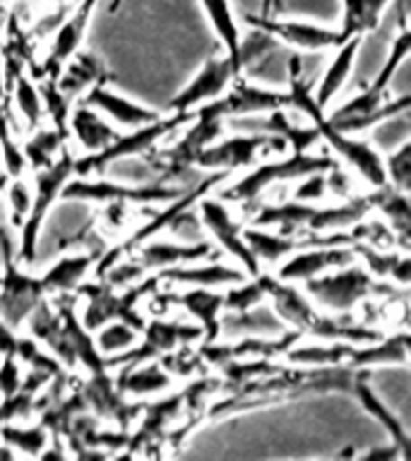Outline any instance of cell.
<instances>
[{
  "label": "cell",
  "mask_w": 411,
  "mask_h": 461,
  "mask_svg": "<svg viewBox=\"0 0 411 461\" xmlns=\"http://www.w3.org/2000/svg\"><path fill=\"white\" fill-rule=\"evenodd\" d=\"M303 294L308 295L315 308L324 312H353L370 298L406 295V288L378 279L363 265L352 262V265L320 274L315 279L303 281Z\"/></svg>",
  "instance_id": "obj_3"
},
{
  "label": "cell",
  "mask_w": 411,
  "mask_h": 461,
  "mask_svg": "<svg viewBox=\"0 0 411 461\" xmlns=\"http://www.w3.org/2000/svg\"><path fill=\"white\" fill-rule=\"evenodd\" d=\"M327 178V194H337L339 200H349L353 197V176L349 171H344L339 161L332 166L330 171L324 173Z\"/></svg>",
  "instance_id": "obj_49"
},
{
  "label": "cell",
  "mask_w": 411,
  "mask_h": 461,
  "mask_svg": "<svg viewBox=\"0 0 411 461\" xmlns=\"http://www.w3.org/2000/svg\"><path fill=\"white\" fill-rule=\"evenodd\" d=\"M385 161V176L388 185L409 193L411 190V144L404 142L399 149H395L389 157H382Z\"/></svg>",
  "instance_id": "obj_46"
},
{
  "label": "cell",
  "mask_w": 411,
  "mask_h": 461,
  "mask_svg": "<svg viewBox=\"0 0 411 461\" xmlns=\"http://www.w3.org/2000/svg\"><path fill=\"white\" fill-rule=\"evenodd\" d=\"M288 330L281 322L269 303H260L255 308L245 312H226L222 315V337L238 339V337H269Z\"/></svg>",
  "instance_id": "obj_33"
},
{
  "label": "cell",
  "mask_w": 411,
  "mask_h": 461,
  "mask_svg": "<svg viewBox=\"0 0 411 461\" xmlns=\"http://www.w3.org/2000/svg\"><path fill=\"white\" fill-rule=\"evenodd\" d=\"M78 389L85 399L87 411H92L99 420L118 425L121 430H128L142 409V403L128 402V396L115 384V377H111V370L89 375L87 380L79 382Z\"/></svg>",
  "instance_id": "obj_15"
},
{
  "label": "cell",
  "mask_w": 411,
  "mask_h": 461,
  "mask_svg": "<svg viewBox=\"0 0 411 461\" xmlns=\"http://www.w3.org/2000/svg\"><path fill=\"white\" fill-rule=\"evenodd\" d=\"M173 377L161 363L157 360H147L140 366L123 367L121 375L115 377V384L125 396H135V399H144V396L164 394L173 387Z\"/></svg>",
  "instance_id": "obj_34"
},
{
  "label": "cell",
  "mask_w": 411,
  "mask_h": 461,
  "mask_svg": "<svg viewBox=\"0 0 411 461\" xmlns=\"http://www.w3.org/2000/svg\"><path fill=\"white\" fill-rule=\"evenodd\" d=\"M13 356L20 360L22 366H27L29 370L49 375L50 380L63 377V375L68 373V370L60 366V360H58L56 356H50V353L32 337H20V334H17V344H14Z\"/></svg>",
  "instance_id": "obj_42"
},
{
  "label": "cell",
  "mask_w": 411,
  "mask_h": 461,
  "mask_svg": "<svg viewBox=\"0 0 411 461\" xmlns=\"http://www.w3.org/2000/svg\"><path fill=\"white\" fill-rule=\"evenodd\" d=\"M287 140L269 132H238V135L216 140L197 157L200 171H241L251 168L262 157L287 154Z\"/></svg>",
  "instance_id": "obj_10"
},
{
  "label": "cell",
  "mask_w": 411,
  "mask_h": 461,
  "mask_svg": "<svg viewBox=\"0 0 411 461\" xmlns=\"http://www.w3.org/2000/svg\"><path fill=\"white\" fill-rule=\"evenodd\" d=\"M99 5V0H78V5L72 7L68 20L58 22L53 43H50L49 56L43 60H34L27 68V75L32 79H56L58 72L63 70V65L70 60L78 50H82L85 43L89 20H92L94 10Z\"/></svg>",
  "instance_id": "obj_13"
},
{
  "label": "cell",
  "mask_w": 411,
  "mask_h": 461,
  "mask_svg": "<svg viewBox=\"0 0 411 461\" xmlns=\"http://www.w3.org/2000/svg\"><path fill=\"white\" fill-rule=\"evenodd\" d=\"M334 164H337V158L332 157L330 151H324V154H310V151H291L288 154L287 151V157L258 161L236 183H231L229 187L216 190V193H219V200L251 207L274 183H296L310 173L330 171Z\"/></svg>",
  "instance_id": "obj_5"
},
{
  "label": "cell",
  "mask_w": 411,
  "mask_h": 461,
  "mask_svg": "<svg viewBox=\"0 0 411 461\" xmlns=\"http://www.w3.org/2000/svg\"><path fill=\"white\" fill-rule=\"evenodd\" d=\"M409 363V334L406 331H397L368 344H353L352 356L346 366L352 370H370V367L380 366H406Z\"/></svg>",
  "instance_id": "obj_27"
},
{
  "label": "cell",
  "mask_w": 411,
  "mask_h": 461,
  "mask_svg": "<svg viewBox=\"0 0 411 461\" xmlns=\"http://www.w3.org/2000/svg\"><path fill=\"white\" fill-rule=\"evenodd\" d=\"M154 303H161V310L180 308L193 317L195 324H200L202 341L212 344L222 339V315H224V291L205 286H186L178 294H159V288L151 294Z\"/></svg>",
  "instance_id": "obj_14"
},
{
  "label": "cell",
  "mask_w": 411,
  "mask_h": 461,
  "mask_svg": "<svg viewBox=\"0 0 411 461\" xmlns=\"http://www.w3.org/2000/svg\"><path fill=\"white\" fill-rule=\"evenodd\" d=\"M193 115L195 111L193 113H176V111H171V115H159L157 121L140 125V128H132L125 135H118L106 149L96 151V154H85V157H75V176H79V178L101 176L115 161L147 157V154L157 149V144L161 140L173 135L176 130L186 128V122L193 121Z\"/></svg>",
  "instance_id": "obj_6"
},
{
  "label": "cell",
  "mask_w": 411,
  "mask_h": 461,
  "mask_svg": "<svg viewBox=\"0 0 411 461\" xmlns=\"http://www.w3.org/2000/svg\"><path fill=\"white\" fill-rule=\"evenodd\" d=\"M200 3L205 7V13H207V20L212 29H215V34L219 36V41H222L224 50H226V56L236 65L243 29H241V22H238L236 13H233L231 0H200Z\"/></svg>",
  "instance_id": "obj_37"
},
{
  "label": "cell",
  "mask_w": 411,
  "mask_h": 461,
  "mask_svg": "<svg viewBox=\"0 0 411 461\" xmlns=\"http://www.w3.org/2000/svg\"><path fill=\"white\" fill-rule=\"evenodd\" d=\"M373 212L368 194H353L330 207L310 204V202L287 200L281 204H265L258 209L252 226L277 229L281 233H332V230L352 229L361 219H368Z\"/></svg>",
  "instance_id": "obj_2"
},
{
  "label": "cell",
  "mask_w": 411,
  "mask_h": 461,
  "mask_svg": "<svg viewBox=\"0 0 411 461\" xmlns=\"http://www.w3.org/2000/svg\"><path fill=\"white\" fill-rule=\"evenodd\" d=\"M392 3H397V0H342V7H344L342 29H339L342 41L353 39V36L363 39L366 34L375 32L382 14Z\"/></svg>",
  "instance_id": "obj_36"
},
{
  "label": "cell",
  "mask_w": 411,
  "mask_h": 461,
  "mask_svg": "<svg viewBox=\"0 0 411 461\" xmlns=\"http://www.w3.org/2000/svg\"><path fill=\"white\" fill-rule=\"evenodd\" d=\"M79 101H85V104H89L92 108H96L106 121H111L114 125L125 130L147 125V122L157 121L159 115H161L159 111H151V108L142 106V104L130 101L128 96H121V94L111 92V89H108V82L94 85Z\"/></svg>",
  "instance_id": "obj_24"
},
{
  "label": "cell",
  "mask_w": 411,
  "mask_h": 461,
  "mask_svg": "<svg viewBox=\"0 0 411 461\" xmlns=\"http://www.w3.org/2000/svg\"><path fill=\"white\" fill-rule=\"evenodd\" d=\"M17 3H20V5H27L29 0H17Z\"/></svg>",
  "instance_id": "obj_51"
},
{
  "label": "cell",
  "mask_w": 411,
  "mask_h": 461,
  "mask_svg": "<svg viewBox=\"0 0 411 461\" xmlns=\"http://www.w3.org/2000/svg\"><path fill=\"white\" fill-rule=\"evenodd\" d=\"M68 130H70V137L85 154H96V151L106 149L108 144L118 137L111 121H106L96 108H92L85 101L72 104Z\"/></svg>",
  "instance_id": "obj_26"
},
{
  "label": "cell",
  "mask_w": 411,
  "mask_h": 461,
  "mask_svg": "<svg viewBox=\"0 0 411 461\" xmlns=\"http://www.w3.org/2000/svg\"><path fill=\"white\" fill-rule=\"evenodd\" d=\"M75 176V154L65 147L58 158L49 168L34 171V193H32V207L20 229V240H17V262L22 267H34L36 262V248H39V238L46 216L50 207L60 200L65 183Z\"/></svg>",
  "instance_id": "obj_7"
},
{
  "label": "cell",
  "mask_w": 411,
  "mask_h": 461,
  "mask_svg": "<svg viewBox=\"0 0 411 461\" xmlns=\"http://www.w3.org/2000/svg\"><path fill=\"white\" fill-rule=\"evenodd\" d=\"M65 301L56 308L60 322H63L65 339H68V346H70L72 356H75V366L85 367L87 375L96 373H108V358L96 348V341H94V331H89L79 320V312L75 308V301H70L68 295H63Z\"/></svg>",
  "instance_id": "obj_22"
},
{
  "label": "cell",
  "mask_w": 411,
  "mask_h": 461,
  "mask_svg": "<svg viewBox=\"0 0 411 461\" xmlns=\"http://www.w3.org/2000/svg\"><path fill=\"white\" fill-rule=\"evenodd\" d=\"M267 301L288 330L301 331V334L303 327L308 324V320L317 310L313 301L296 284L277 279L272 274L267 276Z\"/></svg>",
  "instance_id": "obj_29"
},
{
  "label": "cell",
  "mask_w": 411,
  "mask_h": 461,
  "mask_svg": "<svg viewBox=\"0 0 411 461\" xmlns=\"http://www.w3.org/2000/svg\"><path fill=\"white\" fill-rule=\"evenodd\" d=\"M65 147H68V140H63V135L56 128H41L39 125L36 130H32L27 142L22 144V154H24L27 168L41 171V168H49L56 161L58 154Z\"/></svg>",
  "instance_id": "obj_38"
},
{
  "label": "cell",
  "mask_w": 411,
  "mask_h": 461,
  "mask_svg": "<svg viewBox=\"0 0 411 461\" xmlns=\"http://www.w3.org/2000/svg\"><path fill=\"white\" fill-rule=\"evenodd\" d=\"M216 245L212 240H193V243H171L161 238H147L132 248L130 258L135 259L144 274L159 272L166 267L187 265V262H202V259L216 258Z\"/></svg>",
  "instance_id": "obj_20"
},
{
  "label": "cell",
  "mask_w": 411,
  "mask_h": 461,
  "mask_svg": "<svg viewBox=\"0 0 411 461\" xmlns=\"http://www.w3.org/2000/svg\"><path fill=\"white\" fill-rule=\"evenodd\" d=\"M411 49V32L406 24H402V32L395 36L392 41V50H389L388 60L382 63L380 72L375 75L373 82L363 89L361 94L346 99L344 104H339L332 113H327L330 122L342 132H363L375 125H380L385 121H392L397 115H402L409 111L411 101L409 96H402L397 101H385L392 79H395L399 65L404 63V58L409 56Z\"/></svg>",
  "instance_id": "obj_1"
},
{
  "label": "cell",
  "mask_w": 411,
  "mask_h": 461,
  "mask_svg": "<svg viewBox=\"0 0 411 461\" xmlns=\"http://www.w3.org/2000/svg\"><path fill=\"white\" fill-rule=\"evenodd\" d=\"M24 373H22V363L14 358L13 353L0 356V396L14 394L22 387Z\"/></svg>",
  "instance_id": "obj_48"
},
{
  "label": "cell",
  "mask_w": 411,
  "mask_h": 461,
  "mask_svg": "<svg viewBox=\"0 0 411 461\" xmlns=\"http://www.w3.org/2000/svg\"><path fill=\"white\" fill-rule=\"evenodd\" d=\"M101 82H111L106 65L101 63L99 58L87 50H78L75 56L63 65V70L58 72L56 85L58 89L75 104L85 96L94 85Z\"/></svg>",
  "instance_id": "obj_28"
},
{
  "label": "cell",
  "mask_w": 411,
  "mask_h": 461,
  "mask_svg": "<svg viewBox=\"0 0 411 461\" xmlns=\"http://www.w3.org/2000/svg\"><path fill=\"white\" fill-rule=\"evenodd\" d=\"M324 173H310V176H306V178L296 180L294 200L320 204V202L327 197V178H324Z\"/></svg>",
  "instance_id": "obj_47"
},
{
  "label": "cell",
  "mask_w": 411,
  "mask_h": 461,
  "mask_svg": "<svg viewBox=\"0 0 411 461\" xmlns=\"http://www.w3.org/2000/svg\"><path fill=\"white\" fill-rule=\"evenodd\" d=\"M236 77L238 70L229 56L207 58V63L202 65V70L197 72V75L187 82L186 89H180L178 96L169 104V111H176V113H193V111H197V108L209 104V101L219 99Z\"/></svg>",
  "instance_id": "obj_17"
},
{
  "label": "cell",
  "mask_w": 411,
  "mask_h": 461,
  "mask_svg": "<svg viewBox=\"0 0 411 461\" xmlns=\"http://www.w3.org/2000/svg\"><path fill=\"white\" fill-rule=\"evenodd\" d=\"M352 262H356L352 245H313V248H303V250L291 252L287 259H281L274 276L288 281V284H303V281L315 279L320 274L352 265Z\"/></svg>",
  "instance_id": "obj_18"
},
{
  "label": "cell",
  "mask_w": 411,
  "mask_h": 461,
  "mask_svg": "<svg viewBox=\"0 0 411 461\" xmlns=\"http://www.w3.org/2000/svg\"><path fill=\"white\" fill-rule=\"evenodd\" d=\"M3 197H5V207L10 212V226L20 229L32 207V187L22 176L17 178H7L5 187H3Z\"/></svg>",
  "instance_id": "obj_45"
},
{
  "label": "cell",
  "mask_w": 411,
  "mask_h": 461,
  "mask_svg": "<svg viewBox=\"0 0 411 461\" xmlns=\"http://www.w3.org/2000/svg\"><path fill=\"white\" fill-rule=\"evenodd\" d=\"M10 96L14 101V108H17V113L24 121L27 130H36L43 122L46 113H43V101H41V92H39V86L32 77H29L27 72H22L17 75L10 86Z\"/></svg>",
  "instance_id": "obj_40"
},
{
  "label": "cell",
  "mask_w": 411,
  "mask_h": 461,
  "mask_svg": "<svg viewBox=\"0 0 411 461\" xmlns=\"http://www.w3.org/2000/svg\"><path fill=\"white\" fill-rule=\"evenodd\" d=\"M0 442L24 456H41L46 452V447H50V432L39 425H17L5 423L0 425Z\"/></svg>",
  "instance_id": "obj_39"
},
{
  "label": "cell",
  "mask_w": 411,
  "mask_h": 461,
  "mask_svg": "<svg viewBox=\"0 0 411 461\" xmlns=\"http://www.w3.org/2000/svg\"><path fill=\"white\" fill-rule=\"evenodd\" d=\"M352 252L363 262L368 272L382 281H389L399 288H409L411 284V259L406 250H385L373 245L353 240Z\"/></svg>",
  "instance_id": "obj_31"
},
{
  "label": "cell",
  "mask_w": 411,
  "mask_h": 461,
  "mask_svg": "<svg viewBox=\"0 0 411 461\" xmlns=\"http://www.w3.org/2000/svg\"><path fill=\"white\" fill-rule=\"evenodd\" d=\"M243 22L248 27L265 29L284 46L303 50V53H320V50H330L342 43L339 29L313 24V22L277 20V17H260V14H245Z\"/></svg>",
  "instance_id": "obj_16"
},
{
  "label": "cell",
  "mask_w": 411,
  "mask_h": 461,
  "mask_svg": "<svg viewBox=\"0 0 411 461\" xmlns=\"http://www.w3.org/2000/svg\"><path fill=\"white\" fill-rule=\"evenodd\" d=\"M159 286H161V281L154 272L144 274L142 279L130 284V286H123V291L106 284L104 279L82 281L78 294L85 295V310H82L79 320L89 331H96L111 320H123L130 327H135L137 331H142L147 317L142 315L140 303L150 298Z\"/></svg>",
  "instance_id": "obj_4"
},
{
  "label": "cell",
  "mask_w": 411,
  "mask_h": 461,
  "mask_svg": "<svg viewBox=\"0 0 411 461\" xmlns=\"http://www.w3.org/2000/svg\"><path fill=\"white\" fill-rule=\"evenodd\" d=\"M154 274H157L161 284L205 288H226L248 276L241 267L224 265V262H216V259H202V262L166 267V269H159Z\"/></svg>",
  "instance_id": "obj_23"
},
{
  "label": "cell",
  "mask_w": 411,
  "mask_h": 461,
  "mask_svg": "<svg viewBox=\"0 0 411 461\" xmlns=\"http://www.w3.org/2000/svg\"><path fill=\"white\" fill-rule=\"evenodd\" d=\"M202 330L200 324L180 322V320H164V317H151L140 331L137 341L130 351L108 358V367H130L147 363V360H159L166 353L176 351L180 346L200 344Z\"/></svg>",
  "instance_id": "obj_11"
},
{
  "label": "cell",
  "mask_w": 411,
  "mask_h": 461,
  "mask_svg": "<svg viewBox=\"0 0 411 461\" xmlns=\"http://www.w3.org/2000/svg\"><path fill=\"white\" fill-rule=\"evenodd\" d=\"M0 317L17 331L24 327L36 305L49 295L43 294L41 279L17 262V245L10 238L7 221H0Z\"/></svg>",
  "instance_id": "obj_8"
},
{
  "label": "cell",
  "mask_w": 411,
  "mask_h": 461,
  "mask_svg": "<svg viewBox=\"0 0 411 461\" xmlns=\"http://www.w3.org/2000/svg\"><path fill=\"white\" fill-rule=\"evenodd\" d=\"M226 118L236 115H258L269 113L277 108H288V92H281L277 86L255 85L251 79L238 75L226 92L219 96Z\"/></svg>",
  "instance_id": "obj_21"
},
{
  "label": "cell",
  "mask_w": 411,
  "mask_h": 461,
  "mask_svg": "<svg viewBox=\"0 0 411 461\" xmlns=\"http://www.w3.org/2000/svg\"><path fill=\"white\" fill-rule=\"evenodd\" d=\"M186 185H171V183H140V185H128V183H114V180H87L79 176H72L65 183L60 197L63 200L79 202H121V204H166L186 193Z\"/></svg>",
  "instance_id": "obj_9"
},
{
  "label": "cell",
  "mask_w": 411,
  "mask_h": 461,
  "mask_svg": "<svg viewBox=\"0 0 411 461\" xmlns=\"http://www.w3.org/2000/svg\"><path fill=\"white\" fill-rule=\"evenodd\" d=\"M183 418V392H173L150 403H142L135 432H130V452H140L147 445H161L169 439Z\"/></svg>",
  "instance_id": "obj_19"
},
{
  "label": "cell",
  "mask_w": 411,
  "mask_h": 461,
  "mask_svg": "<svg viewBox=\"0 0 411 461\" xmlns=\"http://www.w3.org/2000/svg\"><path fill=\"white\" fill-rule=\"evenodd\" d=\"M14 344H17V331L0 317V356L14 353Z\"/></svg>",
  "instance_id": "obj_50"
},
{
  "label": "cell",
  "mask_w": 411,
  "mask_h": 461,
  "mask_svg": "<svg viewBox=\"0 0 411 461\" xmlns=\"http://www.w3.org/2000/svg\"><path fill=\"white\" fill-rule=\"evenodd\" d=\"M361 39L353 36V39H346L339 46H334V53L324 65L323 75H320V82H317V89L313 92V99H315L317 108H327L332 106V101L337 99L342 86L346 85V79L352 75L353 63H356V53H359Z\"/></svg>",
  "instance_id": "obj_30"
},
{
  "label": "cell",
  "mask_w": 411,
  "mask_h": 461,
  "mask_svg": "<svg viewBox=\"0 0 411 461\" xmlns=\"http://www.w3.org/2000/svg\"><path fill=\"white\" fill-rule=\"evenodd\" d=\"M370 197V207L373 212H380L382 221L388 223L389 229L395 230L399 238V245L404 250H409L411 240V204H409V193H402L392 185L375 187Z\"/></svg>",
  "instance_id": "obj_35"
},
{
  "label": "cell",
  "mask_w": 411,
  "mask_h": 461,
  "mask_svg": "<svg viewBox=\"0 0 411 461\" xmlns=\"http://www.w3.org/2000/svg\"><path fill=\"white\" fill-rule=\"evenodd\" d=\"M36 86L41 92L43 113L50 118V128H56L63 135V140H70L68 118H70L72 101L58 89L56 79H36Z\"/></svg>",
  "instance_id": "obj_44"
},
{
  "label": "cell",
  "mask_w": 411,
  "mask_h": 461,
  "mask_svg": "<svg viewBox=\"0 0 411 461\" xmlns=\"http://www.w3.org/2000/svg\"><path fill=\"white\" fill-rule=\"evenodd\" d=\"M104 255V248H96L92 252H72V255H63L58 258L53 265L43 274H39L41 279L43 294L46 295H70L79 288L82 281H87L89 272H92L99 258Z\"/></svg>",
  "instance_id": "obj_25"
},
{
  "label": "cell",
  "mask_w": 411,
  "mask_h": 461,
  "mask_svg": "<svg viewBox=\"0 0 411 461\" xmlns=\"http://www.w3.org/2000/svg\"><path fill=\"white\" fill-rule=\"evenodd\" d=\"M352 394L359 399V403L366 409L368 416H373V420H378V423L388 430V435L392 438V445L397 447L399 456L406 459V456H409V432H406L402 420L389 411L388 403L382 402L380 396L373 392V387L368 384V370H359V373H356Z\"/></svg>",
  "instance_id": "obj_32"
},
{
  "label": "cell",
  "mask_w": 411,
  "mask_h": 461,
  "mask_svg": "<svg viewBox=\"0 0 411 461\" xmlns=\"http://www.w3.org/2000/svg\"><path fill=\"white\" fill-rule=\"evenodd\" d=\"M94 341H96V348L106 358H114V356L130 351L140 341V331L135 327H130L128 322H123V320H111V322L94 331Z\"/></svg>",
  "instance_id": "obj_43"
},
{
  "label": "cell",
  "mask_w": 411,
  "mask_h": 461,
  "mask_svg": "<svg viewBox=\"0 0 411 461\" xmlns=\"http://www.w3.org/2000/svg\"><path fill=\"white\" fill-rule=\"evenodd\" d=\"M195 212L200 216L202 229L212 236V243L222 252H226L231 259H236V265L248 276H255V274L262 272V267H260V262L251 252L248 243H245L243 226H241V221H236V216H233L226 202L219 200V197H212V194H205L195 204Z\"/></svg>",
  "instance_id": "obj_12"
},
{
  "label": "cell",
  "mask_w": 411,
  "mask_h": 461,
  "mask_svg": "<svg viewBox=\"0 0 411 461\" xmlns=\"http://www.w3.org/2000/svg\"><path fill=\"white\" fill-rule=\"evenodd\" d=\"M267 272H260L255 276H245V279L231 284L224 291V310L226 312H245V310L255 308L260 303L267 301Z\"/></svg>",
  "instance_id": "obj_41"
}]
</instances>
